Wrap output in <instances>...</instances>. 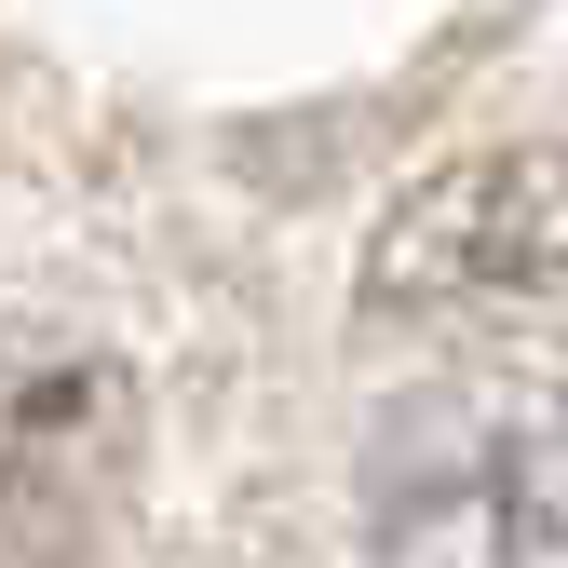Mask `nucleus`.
Returning <instances> with one entry per match:
<instances>
[{
    "mask_svg": "<svg viewBox=\"0 0 568 568\" xmlns=\"http://www.w3.org/2000/svg\"><path fill=\"white\" fill-rule=\"evenodd\" d=\"M366 298L393 325H474V338H568V163L487 150L434 176L366 244Z\"/></svg>",
    "mask_w": 568,
    "mask_h": 568,
    "instance_id": "nucleus-2",
    "label": "nucleus"
},
{
    "mask_svg": "<svg viewBox=\"0 0 568 568\" xmlns=\"http://www.w3.org/2000/svg\"><path fill=\"white\" fill-rule=\"evenodd\" d=\"M122 474H135L122 379L68 338L0 325V568H109Z\"/></svg>",
    "mask_w": 568,
    "mask_h": 568,
    "instance_id": "nucleus-3",
    "label": "nucleus"
},
{
    "mask_svg": "<svg viewBox=\"0 0 568 568\" xmlns=\"http://www.w3.org/2000/svg\"><path fill=\"white\" fill-rule=\"evenodd\" d=\"M352 501L366 568H568V434L541 393L434 379L379 406Z\"/></svg>",
    "mask_w": 568,
    "mask_h": 568,
    "instance_id": "nucleus-1",
    "label": "nucleus"
}]
</instances>
